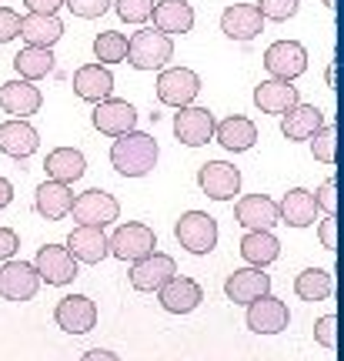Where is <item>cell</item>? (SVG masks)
<instances>
[{"label": "cell", "mask_w": 344, "mask_h": 361, "mask_svg": "<svg viewBox=\"0 0 344 361\" xmlns=\"http://www.w3.org/2000/svg\"><path fill=\"white\" fill-rule=\"evenodd\" d=\"M197 184L211 201H231L241 191V171L228 161H207L204 168L197 171Z\"/></svg>", "instance_id": "cell-11"}, {"label": "cell", "mask_w": 344, "mask_h": 361, "mask_svg": "<svg viewBox=\"0 0 344 361\" xmlns=\"http://www.w3.org/2000/svg\"><path fill=\"white\" fill-rule=\"evenodd\" d=\"M174 274H178L174 258H171V255H161V251H151V255H144V258L134 261L130 284H134L137 291H161Z\"/></svg>", "instance_id": "cell-9"}, {"label": "cell", "mask_w": 344, "mask_h": 361, "mask_svg": "<svg viewBox=\"0 0 344 361\" xmlns=\"http://www.w3.org/2000/svg\"><path fill=\"white\" fill-rule=\"evenodd\" d=\"M17 247H20L17 231H11V228H0V261H11Z\"/></svg>", "instance_id": "cell-43"}, {"label": "cell", "mask_w": 344, "mask_h": 361, "mask_svg": "<svg viewBox=\"0 0 344 361\" xmlns=\"http://www.w3.org/2000/svg\"><path fill=\"white\" fill-rule=\"evenodd\" d=\"M44 168H47V178H51V180L74 184V180L84 178L87 161H84V154H80L77 147H57V151H51V154H47Z\"/></svg>", "instance_id": "cell-31"}, {"label": "cell", "mask_w": 344, "mask_h": 361, "mask_svg": "<svg viewBox=\"0 0 344 361\" xmlns=\"http://www.w3.org/2000/svg\"><path fill=\"white\" fill-rule=\"evenodd\" d=\"M324 128V114L314 104H294L288 114H281V134L288 141H311L318 130Z\"/></svg>", "instance_id": "cell-25"}, {"label": "cell", "mask_w": 344, "mask_h": 361, "mask_svg": "<svg viewBox=\"0 0 344 361\" xmlns=\"http://www.w3.org/2000/svg\"><path fill=\"white\" fill-rule=\"evenodd\" d=\"M94 57L97 64H121L128 61V34L121 30H104L94 37Z\"/></svg>", "instance_id": "cell-35"}, {"label": "cell", "mask_w": 344, "mask_h": 361, "mask_svg": "<svg viewBox=\"0 0 344 361\" xmlns=\"http://www.w3.org/2000/svg\"><path fill=\"white\" fill-rule=\"evenodd\" d=\"M151 17L161 34H188L194 27V7L188 0H161L154 4Z\"/></svg>", "instance_id": "cell-29"}, {"label": "cell", "mask_w": 344, "mask_h": 361, "mask_svg": "<svg viewBox=\"0 0 344 361\" xmlns=\"http://www.w3.org/2000/svg\"><path fill=\"white\" fill-rule=\"evenodd\" d=\"M314 201H318V207H324L328 214H338V180L334 178L324 180L318 188V194H314Z\"/></svg>", "instance_id": "cell-42"}, {"label": "cell", "mask_w": 344, "mask_h": 361, "mask_svg": "<svg viewBox=\"0 0 344 361\" xmlns=\"http://www.w3.org/2000/svg\"><path fill=\"white\" fill-rule=\"evenodd\" d=\"M40 147V134L27 117H11L0 124V151L7 157H30Z\"/></svg>", "instance_id": "cell-16"}, {"label": "cell", "mask_w": 344, "mask_h": 361, "mask_svg": "<svg viewBox=\"0 0 344 361\" xmlns=\"http://www.w3.org/2000/svg\"><path fill=\"white\" fill-rule=\"evenodd\" d=\"M268 291H271V274H264L261 268H241L228 274V281H224V295L234 305H251V301H257Z\"/></svg>", "instance_id": "cell-19"}, {"label": "cell", "mask_w": 344, "mask_h": 361, "mask_svg": "<svg viewBox=\"0 0 344 361\" xmlns=\"http://www.w3.org/2000/svg\"><path fill=\"white\" fill-rule=\"evenodd\" d=\"M214 137L217 144L224 147V151H234V154H241V151H251L257 141V128L254 121H247V117L234 114V117H224L221 124L214 128Z\"/></svg>", "instance_id": "cell-28"}, {"label": "cell", "mask_w": 344, "mask_h": 361, "mask_svg": "<svg viewBox=\"0 0 344 361\" xmlns=\"http://www.w3.org/2000/svg\"><path fill=\"white\" fill-rule=\"evenodd\" d=\"M40 90L34 87V80H7V84H0V107L13 117H30L40 111Z\"/></svg>", "instance_id": "cell-23"}, {"label": "cell", "mask_w": 344, "mask_h": 361, "mask_svg": "<svg viewBox=\"0 0 344 361\" xmlns=\"http://www.w3.org/2000/svg\"><path fill=\"white\" fill-rule=\"evenodd\" d=\"M174 234L191 255H207L217 245V221L211 214H204V211H188L174 224Z\"/></svg>", "instance_id": "cell-3"}, {"label": "cell", "mask_w": 344, "mask_h": 361, "mask_svg": "<svg viewBox=\"0 0 344 361\" xmlns=\"http://www.w3.org/2000/svg\"><path fill=\"white\" fill-rule=\"evenodd\" d=\"M40 288V274L27 261H4L0 268V298L7 301H30Z\"/></svg>", "instance_id": "cell-12"}, {"label": "cell", "mask_w": 344, "mask_h": 361, "mask_svg": "<svg viewBox=\"0 0 344 361\" xmlns=\"http://www.w3.org/2000/svg\"><path fill=\"white\" fill-rule=\"evenodd\" d=\"M114 90V74L107 64H84L74 71V94L80 101H107Z\"/></svg>", "instance_id": "cell-18"}, {"label": "cell", "mask_w": 344, "mask_h": 361, "mask_svg": "<svg viewBox=\"0 0 344 361\" xmlns=\"http://www.w3.org/2000/svg\"><path fill=\"white\" fill-rule=\"evenodd\" d=\"M70 214H74L80 224H90V228H107V224H114V221L121 218V204H117L114 194L101 191V188H90V191H84L80 197H74Z\"/></svg>", "instance_id": "cell-4"}, {"label": "cell", "mask_w": 344, "mask_h": 361, "mask_svg": "<svg viewBox=\"0 0 344 361\" xmlns=\"http://www.w3.org/2000/svg\"><path fill=\"white\" fill-rule=\"evenodd\" d=\"M334 231H338V221H334V214H328V218L321 221V245L328 247V251H334V247H338V238H334Z\"/></svg>", "instance_id": "cell-44"}, {"label": "cell", "mask_w": 344, "mask_h": 361, "mask_svg": "<svg viewBox=\"0 0 344 361\" xmlns=\"http://www.w3.org/2000/svg\"><path fill=\"white\" fill-rule=\"evenodd\" d=\"M67 251H70L77 261H84V264H101V261L111 255L104 228H90V224H77L74 231H70Z\"/></svg>", "instance_id": "cell-20"}, {"label": "cell", "mask_w": 344, "mask_h": 361, "mask_svg": "<svg viewBox=\"0 0 344 361\" xmlns=\"http://www.w3.org/2000/svg\"><path fill=\"white\" fill-rule=\"evenodd\" d=\"M13 71L24 80H40L54 71V51L51 47H30L27 44L24 51L13 57Z\"/></svg>", "instance_id": "cell-33"}, {"label": "cell", "mask_w": 344, "mask_h": 361, "mask_svg": "<svg viewBox=\"0 0 344 361\" xmlns=\"http://www.w3.org/2000/svg\"><path fill=\"white\" fill-rule=\"evenodd\" d=\"M264 67H268L271 78H281V80L301 78L307 71L305 44H297V40H274L264 51Z\"/></svg>", "instance_id": "cell-7"}, {"label": "cell", "mask_w": 344, "mask_h": 361, "mask_svg": "<svg viewBox=\"0 0 344 361\" xmlns=\"http://www.w3.org/2000/svg\"><path fill=\"white\" fill-rule=\"evenodd\" d=\"M324 7H331V11H334V0H324Z\"/></svg>", "instance_id": "cell-48"}, {"label": "cell", "mask_w": 344, "mask_h": 361, "mask_svg": "<svg viewBox=\"0 0 344 361\" xmlns=\"http://www.w3.org/2000/svg\"><path fill=\"white\" fill-rule=\"evenodd\" d=\"M34 207H37L40 218L47 221H61L70 214V207H74V191H70V184L64 180H44L34 194Z\"/></svg>", "instance_id": "cell-24"}, {"label": "cell", "mask_w": 344, "mask_h": 361, "mask_svg": "<svg viewBox=\"0 0 344 361\" xmlns=\"http://www.w3.org/2000/svg\"><path fill=\"white\" fill-rule=\"evenodd\" d=\"M311 151H314V161L334 164V161H338V128H334V124H324V128L311 137Z\"/></svg>", "instance_id": "cell-36"}, {"label": "cell", "mask_w": 344, "mask_h": 361, "mask_svg": "<svg viewBox=\"0 0 344 361\" xmlns=\"http://www.w3.org/2000/svg\"><path fill=\"white\" fill-rule=\"evenodd\" d=\"M174 57V40L171 34H161L157 27H140L128 40V61L137 71H157Z\"/></svg>", "instance_id": "cell-2"}, {"label": "cell", "mask_w": 344, "mask_h": 361, "mask_svg": "<svg viewBox=\"0 0 344 361\" xmlns=\"http://www.w3.org/2000/svg\"><path fill=\"white\" fill-rule=\"evenodd\" d=\"M11 201H13V184L7 178H0V211L11 204Z\"/></svg>", "instance_id": "cell-47"}, {"label": "cell", "mask_w": 344, "mask_h": 361, "mask_svg": "<svg viewBox=\"0 0 344 361\" xmlns=\"http://www.w3.org/2000/svg\"><path fill=\"white\" fill-rule=\"evenodd\" d=\"M201 94V78L191 67H167L157 78V101L171 104V107H188L194 97Z\"/></svg>", "instance_id": "cell-6"}, {"label": "cell", "mask_w": 344, "mask_h": 361, "mask_svg": "<svg viewBox=\"0 0 344 361\" xmlns=\"http://www.w3.org/2000/svg\"><path fill=\"white\" fill-rule=\"evenodd\" d=\"M257 11L264 20H291L297 13V0H257Z\"/></svg>", "instance_id": "cell-38"}, {"label": "cell", "mask_w": 344, "mask_h": 361, "mask_svg": "<svg viewBox=\"0 0 344 361\" xmlns=\"http://www.w3.org/2000/svg\"><path fill=\"white\" fill-rule=\"evenodd\" d=\"M297 101H301V94H297V87L291 80L271 78V80H261L254 87V104L264 114H288Z\"/></svg>", "instance_id": "cell-26"}, {"label": "cell", "mask_w": 344, "mask_h": 361, "mask_svg": "<svg viewBox=\"0 0 344 361\" xmlns=\"http://www.w3.org/2000/svg\"><path fill=\"white\" fill-rule=\"evenodd\" d=\"M288 322H291L288 305L281 298H274L271 291L247 305V328L257 331V335H278V331L288 328Z\"/></svg>", "instance_id": "cell-14"}, {"label": "cell", "mask_w": 344, "mask_h": 361, "mask_svg": "<svg viewBox=\"0 0 344 361\" xmlns=\"http://www.w3.org/2000/svg\"><path fill=\"white\" fill-rule=\"evenodd\" d=\"M20 37L30 47H54L57 40L64 37V24L57 20V13H27L20 17Z\"/></svg>", "instance_id": "cell-27"}, {"label": "cell", "mask_w": 344, "mask_h": 361, "mask_svg": "<svg viewBox=\"0 0 344 361\" xmlns=\"http://www.w3.org/2000/svg\"><path fill=\"white\" fill-rule=\"evenodd\" d=\"M241 255H244V261H247V264L264 268V264H271V261H278L281 241L271 231H247L241 238Z\"/></svg>", "instance_id": "cell-32"}, {"label": "cell", "mask_w": 344, "mask_h": 361, "mask_svg": "<svg viewBox=\"0 0 344 361\" xmlns=\"http://www.w3.org/2000/svg\"><path fill=\"white\" fill-rule=\"evenodd\" d=\"M214 114L207 111V107H178V114H174V137L180 144H188V147H201L214 137Z\"/></svg>", "instance_id": "cell-8"}, {"label": "cell", "mask_w": 344, "mask_h": 361, "mask_svg": "<svg viewBox=\"0 0 344 361\" xmlns=\"http://www.w3.org/2000/svg\"><path fill=\"white\" fill-rule=\"evenodd\" d=\"M67 11L84 17V20H94V17H104L111 11V0H64Z\"/></svg>", "instance_id": "cell-39"}, {"label": "cell", "mask_w": 344, "mask_h": 361, "mask_svg": "<svg viewBox=\"0 0 344 361\" xmlns=\"http://www.w3.org/2000/svg\"><path fill=\"white\" fill-rule=\"evenodd\" d=\"M54 322L64 328L67 335H87L97 324V308L87 295H67L54 308Z\"/></svg>", "instance_id": "cell-10"}, {"label": "cell", "mask_w": 344, "mask_h": 361, "mask_svg": "<svg viewBox=\"0 0 344 361\" xmlns=\"http://www.w3.org/2000/svg\"><path fill=\"white\" fill-rule=\"evenodd\" d=\"M24 4L34 13H57L61 7H64V0H24Z\"/></svg>", "instance_id": "cell-45"}, {"label": "cell", "mask_w": 344, "mask_h": 361, "mask_svg": "<svg viewBox=\"0 0 344 361\" xmlns=\"http://www.w3.org/2000/svg\"><path fill=\"white\" fill-rule=\"evenodd\" d=\"M278 214H281V221L291 224V228H307V224H314L318 201H314V194L305 191V188H291V191L281 197Z\"/></svg>", "instance_id": "cell-30"}, {"label": "cell", "mask_w": 344, "mask_h": 361, "mask_svg": "<svg viewBox=\"0 0 344 361\" xmlns=\"http://www.w3.org/2000/svg\"><path fill=\"white\" fill-rule=\"evenodd\" d=\"M294 291H297V298H305V301H324L334 291V278L321 268H307L294 278Z\"/></svg>", "instance_id": "cell-34"}, {"label": "cell", "mask_w": 344, "mask_h": 361, "mask_svg": "<svg viewBox=\"0 0 344 361\" xmlns=\"http://www.w3.org/2000/svg\"><path fill=\"white\" fill-rule=\"evenodd\" d=\"M234 214H238V224H244L247 231H271L281 221L278 204H274L271 197H264V194H247V197H241L238 207H234Z\"/></svg>", "instance_id": "cell-22"}, {"label": "cell", "mask_w": 344, "mask_h": 361, "mask_svg": "<svg viewBox=\"0 0 344 361\" xmlns=\"http://www.w3.org/2000/svg\"><path fill=\"white\" fill-rule=\"evenodd\" d=\"M107 247H111V255L121 261H137L157 247V238H154V231L147 224L128 221V224H121V228L107 238Z\"/></svg>", "instance_id": "cell-5"}, {"label": "cell", "mask_w": 344, "mask_h": 361, "mask_svg": "<svg viewBox=\"0 0 344 361\" xmlns=\"http://www.w3.org/2000/svg\"><path fill=\"white\" fill-rule=\"evenodd\" d=\"M80 361H121L114 355V351H104V348H90V351H84V358Z\"/></svg>", "instance_id": "cell-46"}, {"label": "cell", "mask_w": 344, "mask_h": 361, "mask_svg": "<svg viewBox=\"0 0 344 361\" xmlns=\"http://www.w3.org/2000/svg\"><path fill=\"white\" fill-rule=\"evenodd\" d=\"M334 328H338V318H334V314H324V318L314 324V341H318L321 348H334V345H338Z\"/></svg>", "instance_id": "cell-40"}, {"label": "cell", "mask_w": 344, "mask_h": 361, "mask_svg": "<svg viewBox=\"0 0 344 361\" xmlns=\"http://www.w3.org/2000/svg\"><path fill=\"white\" fill-rule=\"evenodd\" d=\"M151 11L154 0H117V17L124 24H144V20H151Z\"/></svg>", "instance_id": "cell-37"}, {"label": "cell", "mask_w": 344, "mask_h": 361, "mask_svg": "<svg viewBox=\"0 0 344 361\" xmlns=\"http://www.w3.org/2000/svg\"><path fill=\"white\" fill-rule=\"evenodd\" d=\"M157 298H161V308L171 311V314H188V311H194L201 301H204V291H201V284L194 281V278H171V281L157 291Z\"/></svg>", "instance_id": "cell-21"}, {"label": "cell", "mask_w": 344, "mask_h": 361, "mask_svg": "<svg viewBox=\"0 0 344 361\" xmlns=\"http://www.w3.org/2000/svg\"><path fill=\"white\" fill-rule=\"evenodd\" d=\"M20 34V13L11 7H0V44H7Z\"/></svg>", "instance_id": "cell-41"}, {"label": "cell", "mask_w": 344, "mask_h": 361, "mask_svg": "<svg viewBox=\"0 0 344 361\" xmlns=\"http://www.w3.org/2000/svg\"><path fill=\"white\" fill-rule=\"evenodd\" d=\"M221 30L231 40H254L264 30V17L257 11V4H231L221 13Z\"/></svg>", "instance_id": "cell-17"}, {"label": "cell", "mask_w": 344, "mask_h": 361, "mask_svg": "<svg viewBox=\"0 0 344 361\" xmlns=\"http://www.w3.org/2000/svg\"><path fill=\"white\" fill-rule=\"evenodd\" d=\"M111 164L124 178H144L157 164V141L144 130H128L111 144Z\"/></svg>", "instance_id": "cell-1"}, {"label": "cell", "mask_w": 344, "mask_h": 361, "mask_svg": "<svg viewBox=\"0 0 344 361\" xmlns=\"http://www.w3.org/2000/svg\"><path fill=\"white\" fill-rule=\"evenodd\" d=\"M34 268H37L40 281L47 284H70L77 278V258L67 251L64 245H44L34 258Z\"/></svg>", "instance_id": "cell-13"}, {"label": "cell", "mask_w": 344, "mask_h": 361, "mask_svg": "<svg viewBox=\"0 0 344 361\" xmlns=\"http://www.w3.org/2000/svg\"><path fill=\"white\" fill-rule=\"evenodd\" d=\"M90 121H94V128L101 130V134H107V137H121V134L134 130V124H137V111H134V104H128V101L107 97V101H97Z\"/></svg>", "instance_id": "cell-15"}]
</instances>
